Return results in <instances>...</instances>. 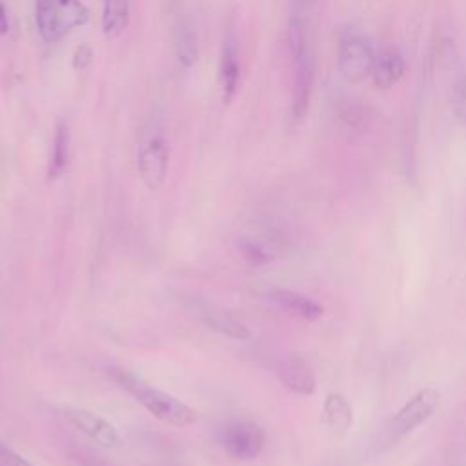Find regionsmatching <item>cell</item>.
I'll return each instance as SVG.
<instances>
[{
  "mask_svg": "<svg viewBox=\"0 0 466 466\" xmlns=\"http://www.w3.org/2000/svg\"><path fill=\"white\" fill-rule=\"evenodd\" d=\"M268 300L273 302L282 311H286L293 317H299L302 320H317L324 313V308L319 302H315L313 299H309L299 291H291V289L273 288L268 291Z\"/></svg>",
  "mask_w": 466,
  "mask_h": 466,
  "instance_id": "10",
  "label": "cell"
},
{
  "mask_svg": "<svg viewBox=\"0 0 466 466\" xmlns=\"http://www.w3.org/2000/svg\"><path fill=\"white\" fill-rule=\"evenodd\" d=\"M0 466H33L25 457L0 442Z\"/></svg>",
  "mask_w": 466,
  "mask_h": 466,
  "instance_id": "19",
  "label": "cell"
},
{
  "mask_svg": "<svg viewBox=\"0 0 466 466\" xmlns=\"http://www.w3.org/2000/svg\"><path fill=\"white\" fill-rule=\"evenodd\" d=\"M441 404V393L435 388H422L419 390L410 400L404 402V406L393 415L388 431L391 439L404 437L411 433L415 428L424 424L439 408Z\"/></svg>",
  "mask_w": 466,
  "mask_h": 466,
  "instance_id": "4",
  "label": "cell"
},
{
  "mask_svg": "<svg viewBox=\"0 0 466 466\" xmlns=\"http://www.w3.org/2000/svg\"><path fill=\"white\" fill-rule=\"evenodd\" d=\"M339 69L350 82H360L371 75L375 53L371 46L355 31H346L339 40Z\"/></svg>",
  "mask_w": 466,
  "mask_h": 466,
  "instance_id": "5",
  "label": "cell"
},
{
  "mask_svg": "<svg viewBox=\"0 0 466 466\" xmlns=\"http://www.w3.org/2000/svg\"><path fill=\"white\" fill-rule=\"evenodd\" d=\"M404 69H406V64L402 55L393 47H386L375 55L371 76L377 87L388 89L402 78Z\"/></svg>",
  "mask_w": 466,
  "mask_h": 466,
  "instance_id": "11",
  "label": "cell"
},
{
  "mask_svg": "<svg viewBox=\"0 0 466 466\" xmlns=\"http://www.w3.org/2000/svg\"><path fill=\"white\" fill-rule=\"evenodd\" d=\"M67 158H69V129L66 124H58L55 131L53 149H51L49 167H47L49 180H55L64 173L67 166Z\"/></svg>",
  "mask_w": 466,
  "mask_h": 466,
  "instance_id": "16",
  "label": "cell"
},
{
  "mask_svg": "<svg viewBox=\"0 0 466 466\" xmlns=\"http://www.w3.org/2000/svg\"><path fill=\"white\" fill-rule=\"evenodd\" d=\"M279 244H280L279 235L266 229L262 233L242 237L238 240V249L248 262H251L255 266H262L277 255Z\"/></svg>",
  "mask_w": 466,
  "mask_h": 466,
  "instance_id": "12",
  "label": "cell"
},
{
  "mask_svg": "<svg viewBox=\"0 0 466 466\" xmlns=\"http://www.w3.org/2000/svg\"><path fill=\"white\" fill-rule=\"evenodd\" d=\"M35 13L38 33L46 42H56L89 20V11L80 0H36Z\"/></svg>",
  "mask_w": 466,
  "mask_h": 466,
  "instance_id": "2",
  "label": "cell"
},
{
  "mask_svg": "<svg viewBox=\"0 0 466 466\" xmlns=\"http://www.w3.org/2000/svg\"><path fill=\"white\" fill-rule=\"evenodd\" d=\"M127 13H129L127 0H104V9H102L104 35L107 36L118 35L127 24Z\"/></svg>",
  "mask_w": 466,
  "mask_h": 466,
  "instance_id": "17",
  "label": "cell"
},
{
  "mask_svg": "<svg viewBox=\"0 0 466 466\" xmlns=\"http://www.w3.org/2000/svg\"><path fill=\"white\" fill-rule=\"evenodd\" d=\"M7 29H9L7 13H5V9H4V5H2V2H0V35H2V33H5Z\"/></svg>",
  "mask_w": 466,
  "mask_h": 466,
  "instance_id": "21",
  "label": "cell"
},
{
  "mask_svg": "<svg viewBox=\"0 0 466 466\" xmlns=\"http://www.w3.org/2000/svg\"><path fill=\"white\" fill-rule=\"evenodd\" d=\"M453 113L457 120L466 126V71L461 76L453 93Z\"/></svg>",
  "mask_w": 466,
  "mask_h": 466,
  "instance_id": "18",
  "label": "cell"
},
{
  "mask_svg": "<svg viewBox=\"0 0 466 466\" xmlns=\"http://www.w3.org/2000/svg\"><path fill=\"white\" fill-rule=\"evenodd\" d=\"M240 78V67L237 60V47L233 42H226L224 51H222V60H220V84H222V98L228 104L238 86Z\"/></svg>",
  "mask_w": 466,
  "mask_h": 466,
  "instance_id": "15",
  "label": "cell"
},
{
  "mask_svg": "<svg viewBox=\"0 0 466 466\" xmlns=\"http://www.w3.org/2000/svg\"><path fill=\"white\" fill-rule=\"evenodd\" d=\"M189 309L213 331L233 339V340H248L251 337L249 328L240 322L238 319H235L231 313H228L226 309L206 302L202 299H189Z\"/></svg>",
  "mask_w": 466,
  "mask_h": 466,
  "instance_id": "7",
  "label": "cell"
},
{
  "mask_svg": "<svg viewBox=\"0 0 466 466\" xmlns=\"http://www.w3.org/2000/svg\"><path fill=\"white\" fill-rule=\"evenodd\" d=\"M279 380L293 393L311 395L317 390V380L311 366L295 355L284 357L277 366Z\"/></svg>",
  "mask_w": 466,
  "mask_h": 466,
  "instance_id": "9",
  "label": "cell"
},
{
  "mask_svg": "<svg viewBox=\"0 0 466 466\" xmlns=\"http://www.w3.org/2000/svg\"><path fill=\"white\" fill-rule=\"evenodd\" d=\"M220 448L237 461H253L264 448V430L251 420H231L217 431Z\"/></svg>",
  "mask_w": 466,
  "mask_h": 466,
  "instance_id": "3",
  "label": "cell"
},
{
  "mask_svg": "<svg viewBox=\"0 0 466 466\" xmlns=\"http://www.w3.org/2000/svg\"><path fill=\"white\" fill-rule=\"evenodd\" d=\"M116 380L155 419L177 428L189 426L197 420V413L193 408H189L175 395L151 386L144 379L127 371H118Z\"/></svg>",
  "mask_w": 466,
  "mask_h": 466,
  "instance_id": "1",
  "label": "cell"
},
{
  "mask_svg": "<svg viewBox=\"0 0 466 466\" xmlns=\"http://www.w3.org/2000/svg\"><path fill=\"white\" fill-rule=\"evenodd\" d=\"M64 415L80 433H84L95 444L102 448H116L120 444L118 430L95 411L86 408H66Z\"/></svg>",
  "mask_w": 466,
  "mask_h": 466,
  "instance_id": "8",
  "label": "cell"
},
{
  "mask_svg": "<svg viewBox=\"0 0 466 466\" xmlns=\"http://www.w3.org/2000/svg\"><path fill=\"white\" fill-rule=\"evenodd\" d=\"M324 420L337 437H346L353 426V410L342 393H329L324 399Z\"/></svg>",
  "mask_w": 466,
  "mask_h": 466,
  "instance_id": "13",
  "label": "cell"
},
{
  "mask_svg": "<svg viewBox=\"0 0 466 466\" xmlns=\"http://www.w3.org/2000/svg\"><path fill=\"white\" fill-rule=\"evenodd\" d=\"M173 49L184 67H191L198 58V40L189 22H180L173 35Z\"/></svg>",
  "mask_w": 466,
  "mask_h": 466,
  "instance_id": "14",
  "label": "cell"
},
{
  "mask_svg": "<svg viewBox=\"0 0 466 466\" xmlns=\"http://www.w3.org/2000/svg\"><path fill=\"white\" fill-rule=\"evenodd\" d=\"M167 144L162 133H149L138 147V175L149 189H158L167 175Z\"/></svg>",
  "mask_w": 466,
  "mask_h": 466,
  "instance_id": "6",
  "label": "cell"
},
{
  "mask_svg": "<svg viewBox=\"0 0 466 466\" xmlns=\"http://www.w3.org/2000/svg\"><path fill=\"white\" fill-rule=\"evenodd\" d=\"M93 58V51L89 46H80L75 55H73V67L75 69H84Z\"/></svg>",
  "mask_w": 466,
  "mask_h": 466,
  "instance_id": "20",
  "label": "cell"
}]
</instances>
